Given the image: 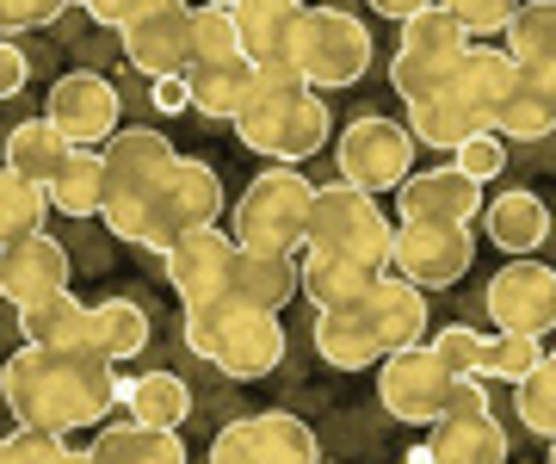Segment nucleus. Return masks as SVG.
<instances>
[{
  "label": "nucleus",
  "instance_id": "f257e3e1",
  "mask_svg": "<svg viewBox=\"0 0 556 464\" xmlns=\"http://www.w3.org/2000/svg\"><path fill=\"white\" fill-rule=\"evenodd\" d=\"M0 403L20 427H50L68 440L118 409V365L93 347H20L0 365Z\"/></svg>",
  "mask_w": 556,
  "mask_h": 464
},
{
  "label": "nucleus",
  "instance_id": "f03ea898",
  "mask_svg": "<svg viewBox=\"0 0 556 464\" xmlns=\"http://www.w3.org/2000/svg\"><path fill=\"white\" fill-rule=\"evenodd\" d=\"M427 341V291L396 273H383L371 291L346 310H316V353L334 372H365L383 365L402 347Z\"/></svg>",
  "mask_w": 556,
  "mask_h": 464
},
{
  "label": "nucleus",
  "instance_id": "7ed1b4c3",
  "mask_svg": "<svg viewBox=\"0 0 556 464\" xmlns=\"http://www.w3.org/2000/svg\"><path fill=\"white\" fill-rule=\"evenodd\" d=\"M236 137L266 155L273 167H298L309 155L328 149V100L303 81L291 62H273V68H254V93L241 105Z\"/></svg>",
  "mask_w": 556,
  "mask_h": 464
},
{
  "label": "nucleus",
  "instance_id": "20e7f679",
  "mask_svg": "<svg viewBox=\"0 0 556 464\" xmlns=\"http://www.w3.org/2000/svg\"><path fill=\"white\" fill-rule=\"evenodd\" d=\"M223 217V180L217 167L199 162V155H179L167 167V180L137 204H118V211H105V229L130 248H149V254H167L179 236H192V229H211Z\"/></svg>",
  "mask_w": 556,
  "mask_h": 464
},
{
  "label": "nucleus",
  "instance_id": "39448f33",
  "mask_svg": "<svg viewBox=\"0 0 556 464\" xmlns=\"http://www.w3.org/2000/svg\"><path fill=\"white\" fill-rule=\"evenodd\" d=\"M303 248H309V254H334V261H358V266H378V273H390L396 217H390L371 192H358V186H346V180L316 186Z\"/></svg>",
  "mask_w": 556,
  "mask_h": 464
},
{
  "label": "nucleus",
  "instance_id": "423d86ee",
  "mask_svg": "<svg viewBox=\"0 0 556 464\" xmlns=\"http://www.w3.org/2000/svg\"><path fill=\"white\" fill-rule=\"evenodd\" d=\"M309 204H316V186L298 167H266L241 186L236 211H229V236H236V248H254V254H298L309 236Z\"/></svg>",
  "mask_w": 556,
  "mask_h": 464
},
{
  "label": "nucleus",
  "instance_id": "0eeeda50",
  "mask_svg": "<svg viewBox=\"0 0 556 464\" xmlns=\"http://www.w3.org/2000/svg\"><path fill=\"white\" fill-rule=\"evenodd\" d=\"M291 68L316 93L353 87L371 68V32H365V20H353L346 7H303L298 32H291Z\"/></svg>",
  "mask_w": 556,
  "mask_h": 464
},
{
  "label": "nucleus",
  "instance_id": "6e6552de",
  "mask_svg": "<svg viewBox=\"0 0 556 464\" xmlns=\"http://www.w3.org/2000/svg\"><path fill=\"white\" fill-rule=\"evenodd\" d=\"M464 57H470V32L445 7H427V13H415L402 25V43L390 57V87L402 93V105H420L457 81Z\"/></svg>",
  "mask_w": 556,
  "mask_h": 464
},
{
  "label": "nucleus",
  "instance_id": "1a4fd4ad",
  "mask_svg": "<svg viewBox=\"0 0 556 464\" xmlns=\"http://www.w3.org/2000/svg\"><path fill=\"white\" fill-rule=\"evenodd\" d=\"M334 167L340 180L358 186V192H396L408 174H415V137L408 124L396 118H378V112H358L346 130L334 137Z\"/></svg>",
  "mask_w": 556,
  "mask_h": 464
},
{
  "label": "nucleus",
  "instance_id": "9d476101",
  "mask_svg": "<svg viewBox=\"0 0 556 464\" xmlns=\"http://www.w3.org/2000/svg\"><path fill=\"white\" fill-rule=\"evenodd\" d=\"M427 459L433 464H507V434H501L482 378H457L452 403L427 427Z\"/></svg>",
  "mask_w": 556,
  "mask_h": 464
},
{
  "label": "nucleus",
  "instance_id": "9b49d317",
  "mask_svg": "<svg viewBox=\"0 0 556 464\" xmlns=\"http://www.w3.org/2000/svg\"><path fill=\"white\" fill-rule=\"evenodd\" d=\"M118 43L130 68H142L149 81L186 75L192 68V0H137L130 20L118 25Z\"/></svg>",
  "mask_w": 556,
  "mask_h": 464
},
{
  "label": "nucleus",
  "instance_id": "f8f14e48",
  "mask_svg": "<svg viewBox=\"0 0 556 464\" xmlns=\"http://www.w3.org/2000/svg\"><path fill=\"white\" fill-rule=\"evenodd\" d=\"M477 261V236L470 223H396V248H390V273L420 291H445L470 273Z\"/></svg>",
  "mask_w": 556,
  "mask_h": 464
},
{
  "label": "nucleus",
  "instance_id": "ddd939ff",
  "mask_svg": "<svg viewBox=\"0 0 556 464\" xmlns=\"http://www.w3.org/2000/svg\"><path fill=\"white\" fill-rule=\"evenodd\" d=\"M452 372H445V360H439L433 347H402V353H390V360L378 365V397L383 409L396 415V422L408 427H433L439 415H445V403H452Z\"/></svg>",
  "mask_w": 556,
  "mask_h": 464
},
{
  "label": "nucleus",
  "instance_id": "4468645a",
  "mask_svg": "<svg viewBox=\"0 0 556 464\" xmlns=\"http://www.w3.org/2000/svg\"><path fill=\"white\" fill-rule=\"evenodd\" d=\"M211 464H321V446L309 422L266 409V415H241L211 440Z\"/></svg>",
  "mask_w": 556,
  "mask_h": 464
},
{
  "label": "nucleus",
  "instance_id": "2eb2a0df",
  "mask_svg": "<svg viewBox=\"0 0 556 464\" xmlns=\"http://www.w3.org/2000/svg\"><path fill=\"white\" fill-rule=\"evenodd\" d=\"M482 310L495 316V335H532L544 341L556 328V266L544 261H514L501 266L489 291H482Z\"/></svg>",
  "mask_w": 556,
  "mask_h": 464
},
{
  "label": "nucleus",
  "instance_id": "dca6fc26",
  "mask_svg": "<svg viewBox=\"0 0 556 464\" xmlns=\"http://www.w3.org/2000/svg\"><path fill=\"white\" fill-rule=\"evenodd\" d=\"M43 118L56 124L62 137L75 142V149H105V142L124 130V105H118V87L93 75V68H75V75H62L50 87V100H43Z\"/></svg>",
  "mask_w": 556,
  "mask_h": 464
},
{
  "label": "nucleus",
  "instance_id": "f3484780",
  "mask_svg": "<svg viewBox=\"0 0 556 464\" xmlns=\"http://www.w3.org/2000/svg\"><path fill=\"white\" fill-rule=\"evenodd\" d=\"M100 162H105V211H118V204L149 199L167 180V167L179 162V149L161 137L155 124H130V130H118L100 149Z\"/></svg>",
  "mask_w": 556,
  "mask_h": 464
},
{
  "label": "nucleus",
  "instance_id": "a211bd4d",
  "mask_svg": "<svg viewBox=\"0 0 556 464\" xmlns=\"http://www.w3.org/2000/svg\"><path fill=\"white\" fill-rule=\"evenodd\" d=\"M482 204L489 199L464 167H415L396 186V223H477Z\"/></svg>",
  "mask_w": 556,
  "mask_h": 464
},
{
  "label": "nucleus",
  "instance_id": "6ab92c4d",
  "mask_svg": "<svg viewBox=\"0 0 556 464\" xmlns=\"http://www.w3.org/2000/svg\"><path fill=\"white\" fill-rule=\"evenodd\" d=\"M167 279H174L179 303H204V298H223V279H229V261H236V236L211 223V229H192L179 236L167 254Z\"/></svg>",
  "mask_w": 556,
  "mask_h": 464
},
{
  "label": "nucleus",
  "instance_id": "aec40b11",
  "mask_svg": "<svg viewBox=\"0 0 556 464\" xmlns=\"http://www.w3.org/2000/svg\"><path fill=\"white\" fill-rule=\"evenodd\" d=\"M68 273H75V266H68V248H62L56 236H25V242H13L0 254V279H7V303H13V310L68 291Z\"/></svg>",
  "mask_w": 556,
  "mask_h": 464
},
{
  "label": "nucleus",
  "instance_id": "412c9836",
  "mask_svg": "<svg viewBox=\"0 0 556 464\" xmlns=\"http://www.w3.org/2000/svg\"><path fill=\"white\" fill-rule=\"evenodd\" d=\"M278 360H285V323L278 316H260V310H236V323H229V335H223L211 365H217L223 378L254 384L266 372H278Z\"/></svg>",
  "mask_w": 556,
  "mask_h": 464
},
{
  "label": "nucleus",
  "instance_id": "4be33fe9",
  "mask_svg": "<svg viewBox=\"0 0 556 464\" xmlns=\"http://www.w3.org/2000/svg\"><path fill=\"white\" fill-rule=\"evenodd\" d=\"M223 298H236L241 310H260V316H278L285 303L298 298V261H291V254H254V248H236L229 279H223Z\"/></svg>",
  "mask_w": 556,
  "mask_h": 464
},
{
  "label": "nucleus",
  "instance_id": "5701e85b",
  "mask_svg": "<svg viewBox=\"0 0 556 464\" xmlns=\"http://www.w3.org/2000/svg\"><path fill=\"white\" fill-rule=\"evenodd\" d=\"M489 130V118H482V105L464 93V87H445V93H433V100L408 105V137L420 142V149H445V155H457L470 137H482Z\"/></svg>",
  "mask_w": 556,
  "mask_h": 464
},
{
  "label": "nucleus",
  "instance_id": "b1692460",
  "mask_svg": "<svg viewBox=\"0 0 556 464\" xmlns=\"http://www.w3.org/2000/svg\"><path fill=\"white\" fill-rule=\"evenodd\" d=\"M482 229H489V242L501 254L532 261L538 248H544V236H551V204L538 199V192H526V186H514V192L482 204Z\"/></svg>",
  "mask_w": 556,
  "mask_h": 464
},
{
  "label": "nucleus",
  "instance_id": "393cba45",
  "mask_svg": "<svg viewBox=\"0 0 556 464\" xmlns=\"http://www.w3.org/2000/svg\"><path fill=\"white\" fill-rule=\"evenodd\" d=\"M501 38H507L501 50L514 57L519 75L556 93V0H526V7L514 13V25H507Z\"/></svg>",
  "mask_w": 556,
  "mask_h": 464
},
{
  "label": "nucleus",
  "instance_id": "a878e982",
  "mask_svg": "<svg viewBox=\"0 0 556 464\" xmlns=\"http://www.w3.org/2000/svg\"><path fill=\"white\" fill-rule=\"evenodd\" d=\"M236 13V38H241V57L254 68H273V62H291V32H298V13L291 0H241L229 7Z\"/></svg>",
  "mask_w": 556,
  "mask_h": 464
},
{
  "label": "nucleus",
  "instance_id": "bb28decb",
  "mask_svg": "<svg viewBox=\"0 0 556 464\" xmlns=\"http://www.w3.org/2000/svg\"><path fill=\"white\" fill-rule=\"evenodd\" d=\"M68 155H75V142L62 137L50 118H25L7 130V149H0V167H13L20 180L43 186L50 192V180H56L62 167H68Z\"/></svg>",
  "mask_w": 556,
  "mask_h": 464
},
{
  "label": "nucleus",
  "instance_id": "cd10ccee",
  "mask_svg": "<svg viewBox=\"0 0 556 464\" xmlns=\"http://www.w3.org/2000/svg\"><path fill=\"white\" fill-rule=\"evenodd\" d=\"M378 279H383L378 266L334 261V254H309V248H303V261H298V291L316 303V310H346V303H358Z\"/></svg>",
  "mask_w": 556,
  "mask_h": 464
},
{
  "label": "nucleus",
  "instance_id": "c85d7f7f",
  "mask_svg": "<svg viewBox=\"0 0 556 464\" xmlns=\"http://www.w3.org/2000/svg\"><path fill=\"white\" fill-rule=\"evenodd\" d=\"M118 403L130 409V422L179 434V427H186V415H192V390H186V378H179V372H142V378L118 384Z\"/></svg>",
  "mask_w": 556,
  "mask_h": 464
},
{
  "label": "nucleus",
  "instance_id": "c756f323",
  "mask_svg": "<svg viewBox=\"0 0 556 464\" xmlns=\"http://www.w3.org/2000/svg\"><path fill=\"white\" fill-rule=\"evenodd\" d=\"M186 87H192V112L204 118H241V105L254 93V62L236 57V62H199V68H186Z\"/></svg>",
  "mask_w": 556,
  "mask_h": 464
},
{
  "label": "nucleus",
  "instance_id": "7c9ffc66",
  "mask_svg": "<svg viewBox=\"0 0 556 464\" xmlns=\"http://www.w3.org/2000/svg\"><path fill=\"white\" fill-rule=\"evenodd\" d=\"M87 328H93V303H80L75 291H56L20 310L25 347H87Z\"/></svg>",
  "mask_w": 556,
  "mask_h": 464
},
{
  "label": "nucleus",
  "instance_id": "2f4dec72",
  "mask_svg": "<svg viewBox=\"0 0 556 464\" xmlns=\"http://www.w3.org/2000/svg\"><path fill=\"white\" fill-rule=\"evenodd\" d=\"M87 347H93L100 360H112V365L137 360L142 347H149V310H142L137 298H105V303H93Z\"/></svg>",
  "mask_w": 556,
  "mask_h": 464
},
{
  "label": "nucleus",
  "instance_id": "473e14b6",
  "mask_svg": "<svg viewBox=\"0 0 556 464\" xmlns=\"http://www.w3.org/2000/svg\"><path fill=\"white\" fill-rule=\"evenodd\" d=\"M87 459L93 464H186V446L167 427L124 422V427H105L100 440L87 446Z\"/></svg>",
  "mask_w": 556,
  "mask_h": 464
},
{
  "label": "nucleus",
  "instance_id": "72a5a7b5",
  "mask_svg": "<svg viewBox=\"0 0 556 464\" xmlns=\"http://www.w3.org/2000/svg\"><path fill=\"white\" fill-rule=\"evenodd\" d=\"M50 211L62 217H105V162L100 149H75L68 167L50 180Z\"/></svg>",
  "mask_w": 556,
  "mask_h": 464
},
{
  "label": "nucleus",
  "instance_id": "f704fd0d",
  "mask_svg": "<svg viewBox=\"0 0 556 464\" xmlns=\"http://www.w3.org/2000/svg\"><path fill=\"white\" fill-rule=\"evenodd\" d=\"M556 130V93L519 75V87L507 93V105L495 112V137L501 142H544Z\"/></svg>",
  "mask_w": 556,
  "mask_h": 464
},
{
  "label": "nucleus",
  "instance_id": "c9c22d12",
  "mask_svg": "<svg viewBox=\"0 0 556 464\" xmlns=\"http://www.w3.org/2000/svg\"><path fill=\"white\" fill-rule=\"evenodd\" d=\"M43 217H50V192L20 180L13 167H0V254L25 236H43Z\"/></svg>",
  "mask_w": 556,
  "mask_h": 464
},
{
  "label": "nucleus",
  "instance_id": "e433bc0d",
  "mask_svg": "<svg viewBox=\"0 0 556 464\" xmlns=\"http://www.w3.org/2000/svg\"><path fill=\"white\" fill-rule=\"evenodd\" d=\"M538 365H544V341H532V335H489L477 378H495V384H514L519 390Z\"/></svg>",
  "mask_w": 556,
  "mask_h": 464
},
{
  "label": "nucleus",
  "instance_id": "4c0bfd02",
  "mask_svg": "<svg viewBox=\"0 0 556 464\" xmlns=\"http://www.w3.org/2000/svg\"><path fill=\"white\" fill-rule=\"evenodd\" d=\"M241 38H236V13L229 7H192V68L199 62H236Z\"/></svg>",
  "mask_w": 556,
  "mask_h": 464
},
{
  "label": "nucleus",
  "instance_id": "58836bf2",
  "mask_svg": "<svg viewBox=\"0 0 556 464\" xmlns=\"http://www.w3.org/2000/svg\"><path fill=\"white\" fill-rule=\"evenodd\" d=\"M519 422H526V434L556 440V353H544V365L519 384Z\"/></svg>",
  "mask_w": 556,
  "mask_h": 464
},
{
  "label": "nucleus",
  "instance_id": "ea45409f",
  "mask_svg": "<svg viewBox=\"0 0 556 464\" xmlns=\"http://www.w3.org/2000/svg\"><path fill=\"white\" fill-rule=\"evenodd\" d=\"M427 347H433L439 360H445V372H452V378H477V372H482V347H489V335H477L470 323H445Z\"/></svg>",
  "mask_w": 556,
  "mask_h": 464
},
{
  "label": "nucleus",
  "instance_id": "a19ab883",
  "mask_svg": "<svg viewBox=\"0 0 556 464\" xmlns=\"http://www.w3.org/2000/svg\"><path fill=\"white\" fill-rule=\"evenodd\" d=\"M439 7H445L464 32H470V43L507 32V25H514V13H519V0H439Z\"/></svg>",
  "mask_w": 556,
  "mask_h": 464
},
{
  "label": "nucleus",
  "instance_id": "79ce46f5",
  "mask_svg": "<svg viewBox=\"0 0 556 464\" xmlns=\"http://www.w3.org/2000/svg\"><path fill=\"white\" fill-rule=\"evenodd\" d=\"M75 0H0V38H20V32H43L56 25Z\"/></svg>",
  "mask_w": 556,
  "mask_h": 464
},
{
  "label": "nucleus",
  "instance_id": "37998d69",
  "mask_svg": "<svg viewBox=\"0 0 556 464\" xmlns=\"http://www.w3.org/2000/svg\"><path fill=\"white\" fill-rule=\"evenodd\" d=\"M452 167H464V174H470L477 186H489L501 167H507V142H501L495 130H482V137H470V142H464V149L452 155Z\"/></svg>",
  "mask_w": 556,
  "mask_h": 464
},
{
  "label": "nucleus",
  "instance_id": "c03bdc74",
  "mask_svg": "<svg viewBox=\"0 0 556 464\" xmlns=\"http://www.w3.org/2000/svg\"><path fill=\"white\" fill-rule=\"evenodd\" d=\"M62 434H50V427H13L7 434V464H62Z\"/></svg>",
  "mask_w": 556,
  "mask_h": 464
},
{
  "label": "nucleus",
  "instance_id": "a18cd8bd",
  "mask_svg": "<svg viewBox=\"0 0 556 464\" xmlns=\"http://www.w3.org/2000/svg\"><path fill=\"white\" fill-rule=\"evenodd\" d=\"M25 81H31V62H25V50L13 38H0V100H13Z\"/></svg>",
  "mask_w": 556,
  "mask_h": 464
},
{
  "label": "nucleus",
  "instance_id": "49530a36",
  "mask_svg": "<svg viewBox=\"0 0 556 464\" xmlns=\"http://www.w3.org/2000/svg\"><path fill=\"white\" fill-rule=\"evenodd\" d=\"M149 100H155V112H167V118H174V112H186V105H192V87H186V75H161Z\"/></svg>",
  "mask_w": 556,
  "mask_h": 464
},
{
  "label": "nucleus",
  "instance_id": "de8ad7c7",
  "mask_svg": "<svg viewBox=\"0 0 556 464\" xmlns=\"http://www.w3.org/2000/svg\"><path fill=\"white\" fill-rule=\"evenodd\" d=\"M80 13H87V20H100V25H112V32H118L124 20H130V7H137V0H75Z\"/></svg>",
  "mask_w": 556,
  "mask_h": 464
},
{
  "label": "nucleus",
  "instance_id": "09e8293b",
  "mask_svg": "<svg viewBox=\"0 0 556 464\" xmlns=\"http://www.w3.org/2000/svg\"><path fill=\"white\" fill-rule=\"evenodd\" d=\"M427 7H439V0H371V13H378V20H415V13H427Z\"/></svg>",
  "mask_w": 556,
  "mask_h": 464
},
{
  "label": "nucleus",
  "instance_id": "8fccbe9b",
  "mask_svg": "<svg viewBox=\"0 0 556 464\" xmlns=\"http://www.w3.org/2000/svg\"><path fill=\"white\" fill-rule=\"evenodd\" d=\"M62 464H93V459H87V452H62Z\"/></svg>",
  "mask_w": 556,
  "mask_h": 464
},
{
  "label": "nucleus",
  "instance_id": "3c124183",
  "mask_svg": "<svg viewBox=\"0 0 556 464\" xmlns=\"http://www.w3.org/2000/svg\"><path fill=\"white\" fill-rule=\"evenodd\" d=\"M204 7H241V0H204Z\"/></svg>",
  "mask_w": 556,
  "mask_h": 464
},
{
  "label": "nucleus",
  "instance_id": "603ef678",
  "mask_svg": "<svg viewBox=\"0 0 556 464\" xmlns=\"http://www.w3.org/2000/svg\"><path fill=\"white\" fill-rule=\"evenodd\" d=\"M0 464H7V434H0Z\"/></svg>",
  "mask_w": 556,
  "mask_h": 464
},
{
  "label": "nucleus",
  "instance_id": "864d4df0",
  "mask_svg": "<svg viewBox=\"0 0 556 464\" xmlns=\"http://www.w3.org/2000/svg\"><path fill=\"white\" fill-rule=\"evenodd\" d=\"M291 7H316V0H291Z\"/></svg>",
  "mask_w": 556,
  "mask_h": 464
},
{
  "label": "nucleus",
  "instance_id": "5fc2aeb1",
  "mask_svg": "<svg viewBox=\"0 0 556 464\" xmlns=\"http://www.w3.org/2000/svg\"><path fill=\"white\" fill-rule=\"evenodd\" d=\"M0 303H7V279H0Z\"/></svg>",
  "mask_w": 556,
  "mask_h": 464
},
{
  "label": "nucleus",
  "instance_id": "6e6d98bb",
  "mask_svg": "<svg viewBox=\"0 0 556 464\" xmlns=\"http://www.w3.org/2000/svg\"><path fill=\"white\" fill-rule=\"evenodd\" d=\"M551 464H556V440H551Z\"/></svg>",
  "mask_w": 556,
  "mask_h": 464
}]
</instances>
